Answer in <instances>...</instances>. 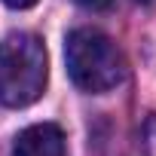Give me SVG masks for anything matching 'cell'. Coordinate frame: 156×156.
I'll list each match as a JSON object with an SVG mask.
<instances>
[{
  "instance_id": "1",
  "label": "cell",
  "mask_w": 156,
  "mask_h": 156,
  "mask_svg": "<svg viewBox=\"0 0 156 156\" xmlns=\"http://www.w3.org/2000/svg\"><path fill=\"white\" fill-rule=\"evenodd\" d=\"M49 76L46 46L37 34L12 31L0 43V104L28 107L34 104Z\"/></svg>"
},
{
  "instance_id": "2",
  "label": "cell",
  "mask_w": 156,
  "mask_h": 156,
  "mask_svg": "<svg viewBox=\"0 0 156 156\" xmlns=\"http://www.w3.org/2000/svg\"><path fill=\"white\" fill-rule=\"evenodd\" d=\"M64 61H67L70 80L83 92H92V95L110 92L126 76V58L119 46L98 28L70 31L64 43Z\"/></svg>"
},
{
  "instance_id": "3",
  "label": "cell",
  "mask_w": 156,
  "mask_h": 156,
  "mask_svg": "<svg viewBox=\"0 0 156 156\" xmlns=\"http://www.w3.org/2000/svg\"><path fill=\"white\" fill-rule=\"evenodd\" d=\"M64 132L55 122H37L19 132L12 156H64Z\"/></svg>"
},
{
  "instance_id": "4",
  "label": "cell",
  "mask_w": 156,
  "mask_h": 156,
  "mask_svg": "<svg viewBox=\"0 0 156 156\" xmlns=\"http://www.w3.org/2000/svg\"><path fill=\"white\" fill-rule=\"evenodd\" d=\"M141 147L147 156H156V113H150L144 119V129H141Z\"/></svg>"
},
{
  "instance_id": "5",
  "label": "cell",
  "mask_w": 156,
  "mask_h": 156,
  "mask_svg": "<svg viewBox=\"0 0 156 156\" xmlns=\"http://www.w3.org/2000/svg\"><path fill=\"white\" fill-rule=\"evenodd\" d=\"M110 3L113 0H80V6L86 9H110Z\"/></svg>"
},
{
  "instance_id": "6",
  "label": "cell",
  "mask_w": 156,
  "mask_h": 156,
  "mask_svg": "<svg viewBox=\"0 0 156 156\" xmlns=\"http://www.w3.org/2000/svg\"><path fill=\"white\" fill-rule=\"evenodd\" d=\"M6 6H12V9H28V6H34L37 0H3Z\"/></svg>"
},
{
  "instance_id": "7",
  "label": "cell",
  "mask_w": 156,
  "mask_h": 156,
  "mask_svg": "<svg viewBox=\"0 0 156 156\" xmlns=\"http://www.w3.org/2000/svg\"><path fill=\"white\" fill-rule=\"evenodd\" d=\"M138 3H150V0H138Z\"/></svg>"
}]
</instances>
